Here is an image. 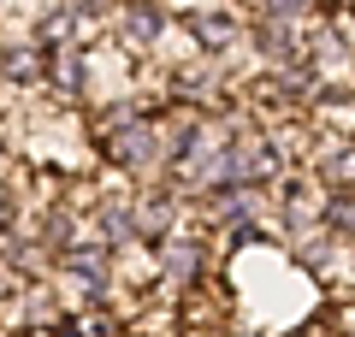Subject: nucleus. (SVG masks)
<instances>
[{
    "instance_id": "nucleus-1",
    "label": "nucleus",
    "mask_w": 355,
    "mask_h": 337,
    "mask_svg": "<svg viewBox=\"0 0 355 337\" xmlns=\"http://www.w3.org/2000/svg\"><path fill=\"white\" fill-rule=\"evenodd\" d=\"M101 142H107V160L125 166V172H148V166L166 160V137L142 107H107L101 112Z\"/></svg>"
},
{
    "instance_id": "nucleus-2",
    "label": "nucleus",
    "mask_w": 355,
    "mask_h": 337,
    "mask_svg": "<svg viewBox=\"0 0 355 337\" xmlns=\"http://www.w3.org/2000/svg\"><path fill=\"white\" fill-rule=\"evenodd\" d=\"M113 243H71L65 249V278H71L83 296H107V284H113Z\"/></svg>"
},
{
    "instance_id": "nucleus-3",
    "label": "nucleus",
    "mask_w": 355,
    "mask_h": 337,
    "mask_svg": "<svg viewBox=\"0 0 355 337\" xmlns=\"http://www.w3.org/2000/svg\"><path fill=\"white\" fill-rule=\"evenodd\" d=\"M125 36L137 42V48H154V42L166 36V6L160 0H130L125 6Z\"/></svg>"
},
{
    "instance_id": "nucleus-4",
    "label": "nucleus",
    "mask_w": 355,
    "mask_h": 337,
    "mask_svg": "<svg viewBox=\"0 0 355 337\" xmlns=\"http://www.w3.org/2000/svg\"><path fill=\"white\" fill-rule=\"evenodd\" d=\"M314 166L326 178V189H355V142H326Z\"/></svg>"
},
{
    "instance_id": "nucleus-5",
    "label": "nucleus",
    "mask_w": 355,
    "mask_h": 337,
    "mask_svg": "<svg viewBox=\"0 0 355 337\" xmlns=\"http://www.w3.org/2000/svg\"><path fill=\"white\" fill-rule=\"evenodd\" d=\"M0 71L12 77V83H42L48 77V60L36 48H0Z\"/></svg>"
},
{
    "instance_id": "nucleus-6",
    "label": "nucleus",
    "mask_w": 355,
    "mask_h": 337,
    "mask_svg": "<svg viewBox=\"0 0 355 337\" xmlns=\"http://www.w3.org/2000/svg\"><path fill=\"white\" fill-rule=\"evenodd\" d=\"M160 266H166L172 278H196V266H202V243H190V237H166Z\"/></svg>"
},
{
    "instance_id": "nucleus-7",
    "label": "nucleus",
    "mask_w": 355,
    "mask_h": 337,
    "mask_svg": "<svg viewBox=\"0 0 355 337\" xmlns=\"http://www.w3.org/2000/svg\"><path fill=\"white\" fill-rule=\"evenodd\" d=\"M190 30H196V42H202V48H214V53L237 42V18H225V12H214V18L196 12V18H190Z\"/></svg>"
},
{
    "instance_id": "nucleus-8",
    "label": "nucleus",
    "mask_w": 355,
    "mask_h": 337,
    "mask_svg": "<svg viewBox=\"0 0 355 337\" xmlns=\"http://www.w3.org/2000/svg\"><path fill=\"white\" fill-rule=\"evenodd\" d=\"M137 225H142V237H166V225H172V196H142L137 201Z\"/></svg>"
},
{
    "instance_id": "nucleus-9",
    "label": "nucleus",
    "mask_w": 355,
    "mask_h": 337,
    "mask_svg": "<svg viewBox=\"0 0 355 337\" xmlns=\"http://www.w3.org/2000/svg\"><path fill=\"white\" fill-rule=\"evenodd\" d=\"M308 6L314 0H254L261 24H308Z\"/></svg>"
},
{
    "instance_id": "nucleus-10",
    "label": "nucleus",
    "mask_w": 355,
    "mask_h": 337,
    "mask_svg": "<svg viewBox=\"0 0 355 337\" xmlns=\"http://www.w3.org/2000/svg\"><path fill=\"white\" fill-rule=\"evenodd\" d=\"M12 225V196H6V184H0V231Z\"/></svg>"
},
{
    "instance_id": "nucleus-11",
    "label": "nucleus",
    "mask_w": 355,
    "mask_h": 337,
    "mask_svg": "<svg viewBox=\"0 0 355 337\" xmlns=\"http://www.w3.org/2000/svg\"><path fill=\"white\" fill-rule=\"evenodd\" d=\"M349 12H355V0H349Z\"/></svg>"
}]
</instances>
